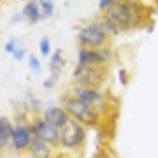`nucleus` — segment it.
<instances>
[{
    "label": "nucleus",
    "mask_w": 158,
    "mask_h": 158,
    "mask_svg": "<svg viewBox=\"0 0 158 158\" xmlns=\"http://www.w3.org/2000/svg\"><path fill=\"white\" fill-rule=\"evenodd\" d=\"M106 23L113 30H125L139 23L138 6L129 1H119L112 4L106 11Z\"/></svg>",
    "instance_id": "nucleus-1"
},
{
    "label": "nucleus",
    "mask_w": 158,
    "mask_h": 158,
    "mask_svg": "<svg viewBox=\"0 0 158 158\" xmlns=\"http://www.w3.org/2000/svg\"><path fill=\"white\" fill-rule=\"evenodd\" d=\"M64 109L70 118L79 122L83 126L93 127L100 121V111L96 106H91L76 96H71L65 100Z\"/></svg>",
    "instance_id": "nucleus-2"
},
{
    "label": "nucleus",
    "mask_w": 158,
    "mask_h": 158,
    "mask_svg": "<svg viewBox=\"0 0 158 158\" xmlns=\"http://www.w3.org/2000/svg\"><path fill=\"white\" fill-rule=\"evenodd\" d=\"M79 86L99 89L106 77L104 65H77L73 73Z\"/></svg>",
    "instance_id": "nucleus-3"
},
{
    "label": "nucleus",
    "mask_w": 158,
    "mask_h": 158,
    "mask_svg": "<svg viewBox=\"0 0 158 158\" xmlns=\"http://www.w3.org/2000/svg\"><path fill=\"white\" fill-rule=\"evenodd\" d=\"M85 126L69 118L67 123L60 129V144L66 149H76L84 144L86 139Z\"/></svg>",
    "instance_id": "nucleus-4"
},
{
    "label": "nucleus",
    "mask_w": 158,
    "mask_h": 158,
    "mask_svg": "<svg viewBox=\"0 0 158 158\" xmlns=\"http://www.w3.org/2000/svg\"><path fill=\"white\" fill-rule=\"evenodd\" d=\"M79 40L85 49H100L106 40V30L100 24H90L80 30Z\"/></svg>",
    "instance_id": "nucleus-5"
},
{
    "label": "nucleus",
    "mask_w": 158,
    "mask_h": 158,
    "mask_svg": "<svg viewBox=\"0 0 158 158\" xmlns=\"http://www.w3.org/2000/svg\"><path fill=\"white\" fill-rule=\"evenodd\" d=\"M111 58L108 49H85L79 51L77 65H104Z\"/></svg>",
    "instance_id": "nucleus-6"
},
{
    "label": "nucleus",
    "mask_w": 158,
    "mask_h": 158,
    "mask_svg": "<svg viewBox=\"0 0 158 158\" xmlns=\"http://www.w3.org/2000/svg\"><path fill=\"white\" fill-rule=\"evenodd\" d=\"M34 135H37L48 145H55L60 143V129L54 125L48 123L44 119L37 121L32 129Z\"/></svg>",
    "instance_id": "nucleus-7"
},
{
    "label": "nucleus",
    "mask_w": 158,
    "mask_h": 158,
    "mask_svg": "<svg viewBox=\"0 0 158 158\" xmlns=\"http://www.w3.org/2000/svg\"><path fill=\"white\" fill-rule=\"evenodd\" d=\"M73 96L77 97L85 102L91 106H94L100 111V108L103 106L104 96L99 89L84 87V86H77L73 90Z\"/></svg>",
    "instance_id": "nucleus-8"
},
{
    "label": "nucleus",
    "mask_w": 158,
    "mask_h": 158,
    "mask_svg": "<svg viewBox=\"0 0 158 158\" xmlns=\"http://www.w3.org/2000/svg\"><path fill=\"white\" fill-rule=\"evenodd\" d=\"M62 55H63L62 54V51L57 50L52 55V57H51V61H50L51 76L43 83V86L46 89L52 88L56 84V82L58 81L59 77H60L61 71L65 65V60Z\"/></svg>",
    "instance_id": "nucleus-9"
},
{
    "label": "nucleus",
    "mask_w": 158,
    "mask_h": 158,
    "mask_svg": "<svg viewBox=\"0 0 158 158\" xmlns=\"http://www.w3.org/2000/svg\"><path fill=\"white\" fill-rule=\"evenodd\" d=\"M32 139H33V132L29 127L25 125H19L14 127L13 133H11V142L15 149L17 150H25L30 147Z\"/></svg>",
    "instance_id": "nucleus-10"
},
{
    "label": "nucleus",
    "mask_w": 158,
    "mask_h": 158,
    "mask_svg": "<svg viewBox=\"0 0 158 158\" xmlns=\"http://www.w3.org/2000/svg\"><path fill=\"white\" fill-rule=\"evenodd\" d=\"M69 115L64 108L60 106H50L44 112V120L48 123L54 125L55 127L61 129L67 121L69 120Z\"/></svg>",
    "instance_id": "nucleus-11"
},
{
    "label": "nucleus",
    "mask_w": 158,
    "mask_h": 158,
    "mask_svg": "<svg viewBox=\"0 0 158 158\" xmlns=\"http://www.w3.org/2000/svg\"><path fill=\"white\" fill-rule=\"evenodd\" d=\"M30 152L33 158H50L51 156L49 145L34 135L30 145Z\"/></svg>",
    "instance_id": "nucleus-12"
},
{
    "label": "nucleus",
    "mask_w": 158,
    "mask_h": 158,
    "mask_svg": "<svg viewBox=\"0 0 158 158\" xmlns=\"http://www.w3.org/2000/svg\"><path fill=\"white\" fill-rule=\"evenodd\" d=\"M14 127L7 118L0 116V148H3L7 145L10 139H11Z\"/></svg>",
    "instance_id": "nucleus-13"
},
{
    "label": "nucleus",
    "mask_w": 158,
    "mask_h": 158,
    "mask_svg": "<svg viewBox=\"0 0 158 158\" xmlns=\"http://www.w3.org/2000/svg\"><path fill=\"white\" fill-rule=\"evenodd\" d=\"M22 14L33 23L43 17L40 11V8H38V5L35 2H29V3L26 4L23 8Z\"/></svg>",
    "instance_id": "nucleus-14"
},
{
    "label": "nucleus",
    "mask_w": 158,
    "mask_h": 158,
    "mask_svg": "<svg viewBox=\"0 0 158 158\" xmlns=\"http://www.w3.org/2000/svg\"><path fill=\"white\" fill-rule=\"evenodd\" d=\"M40 5L43 10V18H50L54 11V1L53 0H40Z\"/></svg>",
    "instance_id": "nucleus-15"
},
{
    "label": "nucleus",
    "mask_w": 158,
    "mask_h": 158,
    "mask_svg": "<svg viewBox=\"0 0 158 158\" xmlns=\"http://www.w3.org/2000/svg\"><path fill=\"white\" fill-rule=\"evenodd\" d=\"M29 67L34 73H40L41 70L40 60L34 54H31L29 56Z\"/></svg>",
    "instance_id": "nucleus-16"
},
{
    "label": "nucleus",
    "mask_w": 158,
    "mask_h": 158,
    "mask_svg": "<svg viewBox=\"0 0 158 158\" xmlns=\"http://www.w3.org/2000/svg\"><path fill=\"white\" fill-rule=\"evenodd\" d=\"M40 51L44 57L49 56L51 53V43L48 37H43L40 43Z\"/></svg>",
    "instance_id": "nucleus-17"
},
{
    "label": "nucleus",
    "mask_w": 158,
    "mask_h": 158,
    "mask_svg": "<svg viewBox=\"0 0 158 158\" xmlns=\"http://www.w3.org/2000/svg\"><path fill=\"white\" fill-rule=\"evenodd\" d=\"M118 79H119V82H120V84L125 87L127 84H128V81H129V77H128V73L127 71L125 69H120L118 73Z\"/></svg>",
    "instance_id": "nucleus-18"
},
{
    "label": "nucleus",
    "mask_w": 158,
    "mask_h": 158,
    "mask_svg": "<svg viewBox=\"0 0 158 158\" xmlns=\"http://www.w3.org/2000/svg\"><path fill=\"white\" fill-rule=\"evenodd\" d=\"M25 54H26L25 48H23V47H17L16 50H15L14 53H13V57L16 59V60L20 61V60H22L24 57H25Z\"/></svg>",
    "instance_id": "nucleus-19"
},
{
    "label": "nucleus",
    "mask_w": 158,
    "mask_h": 158,
    "mask_svg": "<svg viewBox=\"0 0 158 158\" xmlns=\"http://www.w3.org/2000/svg\"><path fill=\"white\" fill-rule=\"evenodd\" d=\"M17 43H16V40H11L10 41H7L6 44H4V50L6 51L7 53H10V54H13L14 53V51L16 50V48H17Z\"/></svg>",
    "instance_id": "nucleus-20"
},
{
    "label": "nucleus",
    "mask_w": 158,
    "mask_h": 158,
    "mask_svg": "<svg viewBox=\"0 0 158 158\" xmlns=\"http://www.w3.org/2000/svg\"><path fill=\"white\" fill-rule=\"evenodd\" d=\"M113 2H114V0H99V7L103 10V8L111 6Z\"/></svg>",
    "instance_id": "nucleus-21"
}]
</instances>
